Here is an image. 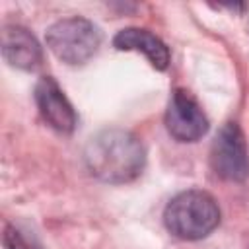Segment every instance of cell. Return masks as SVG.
<instances>
[{
	"instance_id": "6da1fadb",
	"label": "cell",
	"mask_w": 249,
	"mask_h": 249,
	"mask_svg": "<svg viewBox=\"0 0 249 249\" xmlns=\"http://www.w3.org/2000/svg\"><path fill=\"white\" fill-rule=\"evenodd\" d=\"M84 163L95 179L109 185H124L142 173L146 148L134 132L111 126L89 136L84 148Z\"/></svg>"
},
{
	"instance_id": "7a4b0ae2",
	"label": "cell",
	"mask_w": 249,
	"mask_h": 249,
	"mask_svg": "<svg viewBox=\"0 0 249 249\" xmlns=\"http://www.w3.org/2000/svg\"><path fill=\"white\" fill-rule=\"evenodd\" d=\"M163 224L171 235L185 241H196L218 228L220 206L210 193L189 189L167 202L163 210Z\"/></svg>"
},
{
	"instance_id": "3957f363",
	"label": "cell",
	"mask_w": 249,
	"mask_h": 249,
	"mask_svg": "<svg viewBox=\"0 0 249 249\" xmlns=\"http://www.w3.org/2000/svg\"><path fill=\"white\" fill-rule=\"evenodd\" d=\"M45 41L58 60L78 66L88 62L97 53L101 45V31L88 18L72 16L54 21L47 29Z\"/></svg>"
},
{
	"instance_id": "277c9868",
	"label": "cell",
	"mask_w": 249,
	"mask_h": 249,
	"mask_svg": "<svg viewBox=\"0 0 249 249\" xmlns=\"http://www.w3.org/2000/svg\"><path fill=\"white\" fill-rule=\"evenodd\" d=\"M210 165L224 181L241 183L249 177V148L237 123L230 121L216 132L210 150Z\"/></svg>"
},
{
	"instance_id": "5b68a950",
	"label": "cell",
	"mask_w": 249,
	"mask_h": 249,
	"mask_svg": "<svg viewBox=\"0 0 249 249\" xmlns=\"http://www.w3.org/2000/svg\"><path fill=\"white\" fill-rule=\"evenodd\" d=\"M208 117L187 89H173L165 109V128L177 142H196L208 132Z\"/></svg>"
},
{
	"instance_id": "8992f818",
	"label": "cell",
	"mask_w": 249,
	"mask_h": 249,
	"mask_svg": "<svg viewBox=\"0 0 249 249\" xmlns=\"http://www.w3.org/2000/svg\"><path fill=\"white\" fill-rule=\"evenodd\" d=\"M35 103L43 121L60 134L74 132L78 115L53 76H43L35 86Z\"/></svg>"
},
{
	"instance_id": "52a82bcc",
	"label": "cell",
	"mask_w": 249,
	"mask_h": 249,
	"mask_svg": "<svg viewBox=\"0 0 249 249\" xmlns=\"http://www.w3.org/2000/svg\"><path fill=\"white\" fill-rule=\"evenodd\" d=\"M2 56L10 66L29 72L41 66L43 51L29 29L18 23H10L2 29Z\"/></svg>"
},
{
	"instance_id": "ba28073f",
	"label": "cell",
	"mask_w": 249,
	"mask_h": 249,
	"mask_svg": "<svg viewBox=\"0 0 249 249\" xmlns=\"http://www.w3.org/2000/svg\"><path fill=\"white\" fill-rule=\"evenodd\" d=\"M113 47L117 51L142 53L156 70H165L171 60L167 45L158 35L142 27H124L117 31V35L113 37Z\"/></svg>"
},
{
	"instance_id": "9c48e42d",
	"label": "cell",
	"mask_w": 249,
	"mask_h": 249,
	"mask_svg": "<svg viewBox=\"0 0 249 249\" xmlns=\"http://www.w3.org/2000/svg\"><path fill=\"white\" fill-rule=\"evenodd\" d=\"M4 247L6 249H45L43 243L25 228L18 224H8L4 228Z\"/></svg>"
}]
</instances>
